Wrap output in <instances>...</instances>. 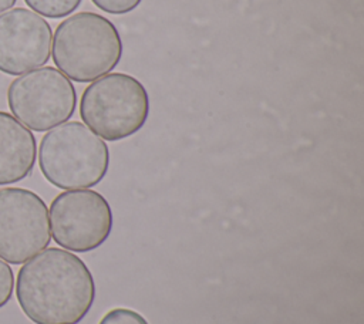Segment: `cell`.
<instances>
[{"mask_svg": "<svg viewBox=\"0 0 364 324\" xmlns=\"http://www.w3.org/2000/svg\"><path fill=\"white\" fill-rule=\"evenodd\" d=\"M16 296L34 324H77L94 304L95 283L78 256L47 247L20 267Z\"/></svg>", "mask_w": 364, "mask_h": 324, "instance_id": "obj_1", "label": "cell"}, {"mask_svg": "<svg viewBox=\"0 0 364 324\" xmlns=\"http://www.w3.org/2000/svg\"><path fill=\"white\" fill-rule=\"evenodd\" d=\"M51 57L68 80L91 82L109 74L121 61L124 45L114 23L92 11L64 18L51 41Z\"/></svg>", "mask_w": 364, "mask_h": 324, "instance_id": "obj_2", "label": "cell"}, {"mask_svg": "<svg viewBox=\"0 0 364 324\" xmlns=\"http://www.w3.org/2000/svg\"><path fill=\"white\" fill-rule=\"evenodd\" d=\"M38 166L43 176L55 188L87 189L105 178L109 149L88 126L70 121L51 128L41 138Z\"/></svg>", "mask_w": 364, "mask_h": 324, "instance_id": "obj_3", "label": "cell"}, {"mask_svg": "<svg viewBox=\"0 0 364 324\" xmlns=\"http://www.w3.org/2000/svg\"><path fill=\"white\" fill-rule=\"evenodd\" d=\"M80 117L101 139L109 142L125 139L136 134L148 121V91L129 74H105L84 90Z\"/></svg>", "mask_w": 364, "mask_h": 324, "instance_id": "obj_4", "label": "cell"}, {"mask_svg": "<svg viewBox=\"0 0 364 324\" xmlns=\"http://www.w3.org/2000/svg\"><path fill=\"white\" fill-rule=\"evenodd\" d=\"M7 104L13 117L24 126L44 132L74 115L77 91L61 71L54 67H41L10 82Z\"/></svg>", "mask_w": 364, "mask_h": 324, "instance_id": "obj_5", "label": "cell"}, {"mask_svg": "<svg viewBox=\"0 0 364 324\" xmlns=\"http://www.w3.org/2000/svg\"><path fill=\"white\" fill-rule=\"evenodd\" d=\"M53 240L63 249L87 253L109 237L114 215L108 200L92 189H71L58 193L48 210Z\"/></svg>", "mask_w": 364, "mask_h": 324, "instance_id": "obj_6", "label": "cell"}, {"mask_svg": "<svg viewBox=\"0 0 364 324\" xmlns=\"http://www.w3.org/2000/svg\"><path fill=\"white\" fill-rule=\"evenodd\" d=\"M51 242L46 202L24 188L0 189V259L23 264Z\"/></svg>", "mask_w": 364, "mask_h": 324, "instance_id": "obj_7", "label": "cell"}, {"mask_svg": "<svg viewBox=\"0 0 364 324\" xmlns=\"http://www.w3.org/2000/svg\"><path fill=\"white\" fill-rule=\"evenodd\" d=\"M53 33L33 10L16 7L0 13V71L20 75L50 60Z\"/></svg>", "mask_w": 364, "mask_h": 324, "instance_id": "obj_8", "label": "cell"}, {"mask_svg": "<svg viewBox=\"0 0 364 324\" xmlns=\"http://www.w3.org/2000/svg\"><path fill=\"white\" fill-rule=\"evenodd\" d=\"M36 156L37 142L33 132L11 114L0 111V185L30 176Z\"/></svg>", "mask_w": 364, "mask_h": 324, "instance_id": "obj_9", "label": "cell"}, {"mask_svg": "<svg viewBox=\"0 0 364 324\" xmlns=\"http://www.w3.org/2000/svg\"><path fill=\"white\" fill-rule=\"evenodd\" d=\"M34 13L48 17L61 18L77 10L82 0H24Z\"/></svg>", "mask_w": 364, "mask_h": 324, "instance_id": "obj_10", "label": "cell"}, {"mask_svg": "<svg viewBox=\"0 0 364 324\" xmlns=\"http://www.w3.org/2000/svg\"><path fill=\"white\" fill-rule=\"evenodd\" d=\"M98 324H148V321L131 308L117 307L109 310Z\"/></svg>", "mask_w": 364, "mask_h": 324, "instance_id": "obj_11", "label": "cell"}, {"mask_svg": "<svg viewBox=\"0 0 364 324\" xmlns=\"http://www.w3.org/2000/svg\"><path fill=\"white\" fill-rule=\"evenodd\" d=\"M100 10L109 14H125L135 10L142 0H91Z\"/></svg>", "mask_w": 364, "mask_h": 324, "instance_id": "obj_12", "label": "cell"}, {"mask_svg": "<svg viewBox=\"0 0 364 324\" xmlns=\"http://www.w3.org/2000/svg\"><path fill=\"white\" fill-rule=\"evenodd\" d=\"M14 274L11 267L0 259V308L4 307L13 294Z\"/></svg>", "mask_w": 364, "mask_h": 324, "instance_id": "obj_13", "label": "cell"}, {"mask_svg": "<svg viewBox=\"0 0 364 324\" xmlns=\"http://www.w3.org/2000/svg\"><path fill=\"white\" fill-rule=\"evenodd\" d=\"M17 0H0V13L9 10L10 7H13L16 4Z\"/></svg>", "mask_w": 364, "mask_h": 324, "instance_id": "obj_14", "label": "cell"}]
</instances>
